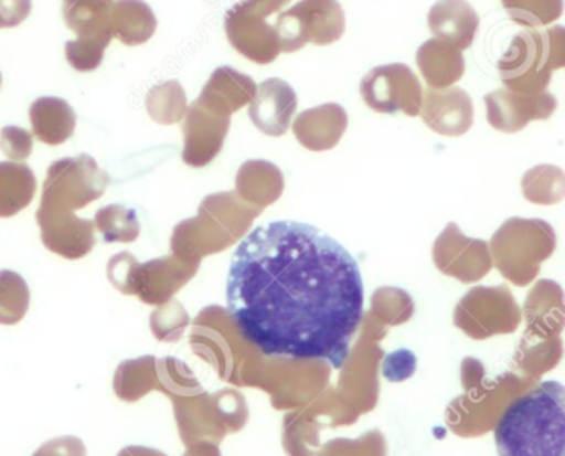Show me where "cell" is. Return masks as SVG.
Segmentation results:
<instances>
[{
  "label": "cell",
  "mask_w": 565,
  "mask_h": 456,
  "mask_svg": "<svg viewBox=\"0 0 565 456\" xmlns=\"http://www.w3.org/2000/svg\"><path fill=\"white\" fill-rule=\"evenodd\" d=\"M226 299L237 329L260 352L340 369L363 319L362 273L319 227L273 221L234 251Z\"/></svg>",
  "instance_id": "cell-1"
},
{
  "label": "cell",
  "mask_w": 565,
  "mask_h": 456,
  "mask_svg": "<svg viewBox=\"0 0 565 456\" xmlns=\"http://www.w3.org/2000/svg\"><path fill=\"white\" fill-rule=\"evenodd\" d=\"M565 389L544 382L511 403L495 426L499 456H565Z\"/></svg>",
  "instance_id": "cell-2"
},
{
  "label": "cell",
  "mask_w": 565,
  "mask_h": 456,
  "mask_svg": "<svg viewBox=\"0 0 565 456\" xmlns=\"http://www.w3.org/2000/svg\"><path fill=\"white\" fill-rule=\"evenodd\" d=\"M564 64V29H525L499 59L498 71L508 91L535 95L547 91L552 72Z\"/></svg>",
  "instance_id": "cell-3"
},
{
  "label": "cell",
  "mask_w": 565,
  "mask_h": 456,
  "mask_svg": "<svg viewBox=\"0 0 565 456\" xmlns=\"http://www.w3.org/2000/svg\"><path fill=\"white\" fill-rule=\"evenodd\" d=\"M274 28L280 52L286 54H294L307 44L326 47L345 34V12L339 0H300L277 15Z\"/></svg>",
  "instance_id": "cell-4"
},
{
  "label": "cell",
  "mask_w": 565,
  "mask_h": 456,
  "mask_svg": "<svg viewBox=\"0 0 565 456\" xmlns=\"http://www.w3.org/2000/svg\"><path fill=\"white\" fill-rule=\"evenodd\" d=\"M286 6L284 0H243L234 6L224 21L231 45L254 64H273L282 52L276 28L267 19Z\"/></svg>",
  "instance_id": "cell-5"
},
{
  "label": "cell",
  "mask_w": 565,
  "mask_h": 456,
  "mask_svg": "<svg viewBox=\"0 0 565 456\" xmlns=\"http://www.w3.org/2000/svg\"><path fill=\"white\" fill-rule=\"evenodd\" d=\"M423 87L415 72L405 64L380 65L360 82V95L376 114L403 112L418 117L423 105Z\"/></svg>",
  "instance_id": "cell-6"
},
{
  "label": "cell",
  "mask_w": 565,
  "mask_h": 456,
  "mask_svg": "<svg viewBox=\"0 0 565 456\" xmlns=\"http://www.w3.org/2000/svg\"><path fill=\"white\" fill-rule=\"evenodd\" d=\"M231 115L233 112L230 108L201 94V97L191 105L184 124V163L201 168L217 157L230 131Z\"/></svg>",
  "instance_id": "cell-7"
},
{
  "label": "cell",
  "mask_w": 565,
  "mask_h": 456,
  "mask_svg": "<svg viewBox=\"0 0 565 456\" xmlns=\"http://www.w3.org/2000/svg\"><path fill=\"white\" fill-rule=\"evenodd\" d=\"M484 104L488 124L494 130L518 134L532 120H545L551 117L557 108V98L547 91L529 95L501 88L486 95Z\"/></svg>",
  "instance_id": "cell-8"
},
{
  "label": "cell",
  "mask_w": 565,
  "mask_h": 456,
  "mask_svg": "<svg viewBox=\"0 0 565 456\" xmlns=\"http://www.w3.org/2000/svg\"><path fill=\"white\" fill-rule=\"evenodd\" d=\"M423 121L443 137H462L475 124V105L468 92L458 87L423 92Z\"/></svg>",
  "instance_id": "cell-9"
},
{
  "label": "cell",
  "mask_w": 565,
  "mask_h": 456,
  "mask_svg": "<svg viewBox=\"0 0 565 456\" xmlns=\"http://www.w3.org/2000/svg\"><path fill=\"white\" fill-rule=\"evenodd\" d=\"M296 112V91L280 78L263 82L249 105V118L254 127L267 137L286 135Z\"/></svg>",
  "instance_id": "cell-10"
},
{
  "label": "cell",
  "mask_w": 565,
  "mask_h": 456,
  "mask_svg": "<svg viewBox=\"0 0 565 456\" xmlns=\"http://www.w3.org/2000/svg\"><path fill=\"white\" fill-rule=\"evenodd\" d=\"M349 127V115L339 104H323L303 110L294 120L292 131L297 141L310 151H329L335 148Z\"/></svg>",
  "instance_id": "cell-11"
},
{
  "label": "cell",
  "mask_w": 565,
  "mask_h": 456,
  "mask_svg": "<svg viewBox=\"0 0 565 456\" xmlns=\"http://www.w3.org/2000/svg\"><path fill=\"white\" fill-rule=\"evenodd\" d=\"M428 28L439 41L466 51L475 42L479 15L466 0H438L429 9Z\"/></svg>",
  "instance_id": "cell-12"
},
{
  "label": "cell",
  "mask_w": 565,
  "mask_h": 456,
  "mask_svg": "<svg viewBox=\"0 0 565 456\" xmlns=\"http://www.w3.org/2000/svg\"><path fill=\"white\" fill-rule=\"evenodd\" d=\"M416 65L422 72L428 88L441 91L461 81L466 71L462 52L448 42L431 39L416 52Z\"/></svg>",
  "instance_id": "cell-13"
},
{
  "label": "cell",
  "mask_w": 565,
  "mask_h": 456,
  "mask_svg": "<svg viewBox=\"0 0 565 456\" xmlns=\"http://www.w3.org/2000/svg\"><path fill=\"white\" fill-rule=\"evenodd\" d=\"M237 193L260 206L274 203L284 191V174L279 167L264 160L246 161L237 171Z\"/></svg>",
  "instance_id": "cell-14"
},
{
  "label": "cell",
  "mask_w": 565,
  "mask_h": 456,
  "mask_svg": "<svg viewBox=\"0 0 565 456\" xmlns=\"http://www.w3.org/2000/svg\"><path fill=\"white\" fill-rule=\"evenodd\" d=\"M257 85L253 78L231 67H221L211 75L203 94L210 95L231 112L241 110L244 105L253 102Z\"/></svg>",
  "instance_id": "cell-15"
},
{
  "label": "cell",
  "mask_w": 565,
  "mask_h": 456,
  "mask_svg": "<svg viewBox=\"0 0 565 456\" xmlns=\"http://www.w3.org/2000/svg\"><path fill=\"white\" fill-rule=\"evenodd\" d=\"M565 177L561 168L541 165L522 177V193L532 203H558L564 198Z\"/></svg>",
  "instance_id": "cell-16"
},
{
  "label": "cell",
  "mask_w": 565,
  "mask_h": 456,
  "mask_svg": "<svg viewBox=\"0 0 565 456\" xmlns=\"http://www.w3.org/2000/svg\"><path fill=\"white\" fill-rule=\"evenodd\" d=\"M509 18L522 28H545L558 21L564 11V0H501Z\"/></svg>",
  "instance_id": "cell-17"
},
{
  "label": "cell",
  "mask_w": 565,
  "mask_h": 456,
  "mask_svg": "<svg viewBox=\"0 0 565 456\" xmlns=\"http://www.w3.org/2000/svg\"><path fill=\"white\" fill-rule=\"evenodd\" d=\"M31 303L28 284L12 271H0V324L11 326L24 319Z\"/></svg>",
  "instance_id": "cell-18"
},
{
  "label": "cell",
  "mask_w": 565,
  "mask_h": 456,
  "mask_svg": "<svg viewBox=\"0 0 565 456\" xmlns=\"http://www.w3.org/2000/svg\"><path fill=\"white\" fill-rule=\"evenodd\" d=\"M416 370V357L412 350L399 349L388 353L383 362V375L390 382H403L409 379Z\"/></svg>",
  "instance_id": "cell-19"
}]
</instances>
